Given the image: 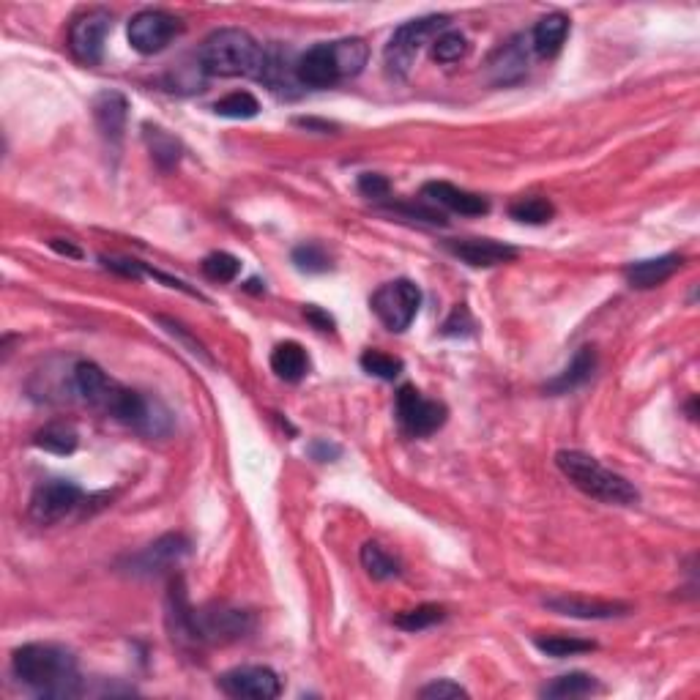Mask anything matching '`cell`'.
Wrapping results in <instances>:
<instances>
[{
	"label": "cell",
	"mask_w": 700,
	"mask_h": 700,
	"mask_svg": "<svg viewBox=\"0 0 700 700\" xmlns=\"http://www.w3.org/2000/svg\"><path fill=\"white\" fill-rule=\"evenodd\" d=\"M167 624L173 638L189 640V643H225V640L244 638L252 629V616L227 605H208V608H192L186 599L184 583L173 580L170 597H167Z\"/></svg>",
	"instance_id": "obj_1"
},
{
	"label": "cell",
	"mask_w": 700,
	"mask_h": 700,
	"mask_svg": "<svg viewBox=\"0 0 700 700\" xmlns=\"http://www.w3.org/2000/svg\"><path fill=\"white\" fill-rule=\"evenodd\" d=\"M14 676L42 698L80 695V670L69 649L55 643H25L11 657Z\"/></svg>",
	"instance_id": "obj_2"
},
{
	"label": "cell",
	"mask_w": 700,
	"mask_h": 700,
	"mask_svg": "<svg viewBox=\"0 0 700 700\" xmlns=\"http://www.w3.org/2000/svg\"><path fill=\"white\" fill-rule=\"evenodd\" d=\"M200 66L211 77H258L266 50L241 28H219L200 47Z\"/></svg>",
	"instance_id": "obj_3"
},
{
	"label": "cell",
	"mask_w": 700,
	"mask_h": 700,
	"mask_svg": "<svg viewBox=\"0 0 700 700\" xmlns=\"http://www.w3.org/2000/svg\"><path fill=\"white\" fill-rule=\"evenodd\" d=\"M556 465L558 471L567 476L580 493H586L588 498H597L602 504L616 506L638 504L640 493L635 490V484L624 479L621 474H616V471L605 468L591 454L577 452V449H564V452L556 454Z\"/></svg>",
	"instance_id": "obj_4"
},
{
	"label": "cell",
	"mask_w": 700,
	"mask_h": 700,
	"mask_svg": "<svg viewBox=\"0 0 700 700\" xmlns=\"http://www.w3.org/2000/svg\"><path fill=\"white\" fill-rule=\"evenodd\" d=\"M449 25V17L443 14H430V17H419V20H411L400 25L394 36L389 39V47H386V66L394 77H405L411 72L416 55L427 42H435L438 33L446 31Z\"/></svg>",
	"instance_id": "obj_5"
},
{
	"label": "cell",
	"mask_w": 700,
	"mask_h": 700,
	"mask_svg": "<svg viewBox=\"0 0 700 700\" xmlns=\"http://www.w3.org/2000/svg\"><path fill=\"white\" fill-rule=\"evenodd\" d=\"M370 307L386 329L400 334L419 315L422 290L411 279H392V282H386V285H381V288L372 293Z\"/></svg>",
	"instance_id": "obj_6"
},
{
	"label": "cell",
	"mask_w": 700,
	"mask_h": 700,
	"mask_svg": "<svg viewBox=\"0 0 700 700\" xmlns=\"http://www.w3.org/2000/svg\"><path fill=\"white\" fill-rule=\"evenodd\" d=\"M394 413H397L402 433L411 435V438H427V435L438 433L443 424H446V416H449L443 402L427 400L413 386H402L400 392H397Z\"/></svg>",
	"instance_id": "obj_7"
},
{
	"label": "cell",
	"mask_w": 700,
	"mask_h": 700,
	"mask_svg": "<svg viewBox=\"0 0 700 700\" xmlns=\"http://www.w3.org/2000/svg\"><path fill=\"white\" fill-rule=\"evenodd\" d=\"M80 501H83V490L77 484L69 479H50L33 490L28 517L36 525H52L66 515H72Z\"/></svg>",
	"instance_id": "obj_8"
},
{
	"label": "cell",
	"mask_w": 700,
	"mask_h": 700,
	"mask_svg": "<svg viewBox=\"0 0 700 700\" xmlns=\"http://www.w3.org/2000/svg\"><path fill=\"white\" fill-rule=\"evenodd\" d=\"M181 31H184V25L175 14L162 9H148L134 14L132 22H129V44L140 55H156V52L165 50Z\"/></svg>",
	"instance_id": "obj_9"
},
{
	"label": "cell",
	"mask_w": 700,
	"mask_h": 700,
	"mask_svg": "<svg viewBox=\"0 0 700 700\" xmlns=\"http://www.w3.org/2000/svg\"><path fill=\"white\" fill-rule=\"evenodd\" d=\"M110 28H113V17L104 9H91L80 14L69 28V50L74 58L80 63H88V66L102 63L104 42H107Z\"/></svg>",
	"instance_id": "obj_10"
},
{
	"label": "cell",
	"mask_w": 700,
	"mask_h": 700,
	"mask_svg": "<svg viewBox=\"0 0 700 700\" xmlns=\"http://www.w3.org/2000/svg\"><path fill=\"white\" fill-rule=\"evenodd\" d=\"M217 687L230 698H249V700H271L277 698L282 684L279 676L266 665H241L222 673Z\"/></svg>",
	"instance_id": "obj_11"
},
{
	"label": "cell",
	"mask_w": 700,
	"mask_h": 700,
	"mask_svg": "<svg viewBox=\"0 0 700 700\" xmlns=\"http://www.w3.org/2000/svg\"><path fill=\"white\" fill-rule=\"evenodd\" d=\"M296 80L309 88H331V85L340 83L342 72L334 42H320L309 47L296 61Z\"/></svg>",
	"instance_id": "obj_12"
},
{
	"label": "cell",
	"mask_w": 700,
	"mask_h": 700,
	"mask_svg": "<svg viewBox=\"0 0 700 700\" xmlns=\"http://www.w3.org/2000/svg\"><path fill=\"white\" fill-rule=\"evenodd\" d=\"M446 249L452 252L454 258H460L474 268L504 266V263H512L520 255L517 247L495 241V238H457V241H446Z\"/></svg>",
	"instance_id": "obj_13"
},
{
	"label": "cell",
	"mask_w": 700,
	"mask_h": 700,
	"mask_svg": "<svg viewBox=\"0 0 700 700\" xmlns=\"http://www.w3.org/2000/svg\"><path fill=\"white\" fill-rule=\"evenodd\" d=\"M189 539L181 534H167L162 539H156L154 545H148L143 553H137L129 558V567L134 575H159L173 564H178L181 558L189 553Z\"/></svg>",
	"instance_id": "obj_14"
},
{
	"label": "cell",
	"mask_w": 700,
	"mask_h": 700,
	"mask_svg": "<svg viewBox=\"0 0 700 700\" xmlns=\"http://www.w3.org/2000/svg\"><path fill=\"white\" fill-rule=\"evenodd\" d=\"M422 195L430 200V203H438V206L449 208L454 214H463V217H482L490 211V200L476 192H465L460 186L446 184V181H430L424 184Z\"/></svg>",
	"instance_id": "obj_15"
},
{
	"label": "cell",
	"mask_w": 700,
	"mask_h": 700,
	"mask_svg": "<svg viewBox=\"0 0 700 700\" xmlns=\"http://www.w3.org/2000/svg\"><path fill=\"white\" fill-rule=\"evenodd\" d=\"M547 610H553L558 616H572V618H616L627 616L629 605L624 602H608V599H588V597H569V594H558V597H547L542 602Z\"/></svg>",
	"instance_id": "obj_16"
},
{
	"label": "cell",
	"mask_w": 700,
	"mask_h": 700,
	"mask_svg": "<svg viewBox=\"0 0 700 700\" xmlns=\"http://www.w3.org/2000/svg\"><path fill=\"white\" fill-rule=\"evenodd\" d=\"M126 115H129V102L118 91H104L93 99V118L104 140L110 145H121L126 129Z\"/></svg>",
	"instance_id": "obj_17"
},
{
	"label": "cell",
	"mask_w": 700,
	"mask_h": 700,
	"mask_svg": "<svg viewBox=\"0 0 700 700\" xmlns=\"http://www.w3.org/2000/svg\"><path fill=\"white\" fill-rule=\"evenodd\" d=\"M681 263H684V258L670 252V255H659V258L629 263V266L624 268V277H627L629 288L651 290L659 288L662 282H668V279L679 271Z\"/></svg>",
	"instance_id": "obj_18"
},
{
	"label": "cell",
	"mask_w": 700,
	"mask_h": 700,
	"mask_svg": "<svg viewBox=\"0 0 700 700\" xmlns=\"http://www.w3.org/2000/svg\"><path fill=\"white\" fill-rule=\"evenodd\" d=\"M569 36V17L561 11H553L534 25L531 33V47L539 58H556L564 50Z\"/></svg>",
	"instance_id": "obj_19"
},
{
	"label": "cell",
	"mask_w": 700,
	"mask_h": 700,
	"mask_svg": "<svg viewBox=\"0 0 700 700\" xmlns=\"http://www.w3.org/2000/svg\"><path fill=\"white\" fill-rule=\"evenodd\" d=\"M597 370V353L594 348H580L575 353V359L569 361V367L561 375H556L553 381H547V392L550 394H567L575 392L577 386H583L591 381V375Z\"/></svg>",
	"instance_id": "obj_20"
},
{
	"label": "cell",
	"mask_w": 700,
	"mask_h": 700,
	"mask_svg": "<svg viewBox=\"0 0 700 700\" xmlns=\"http://www.w3.org/2000/svg\"><path fill=\"white\" fill-rule=\"evenodd\" d=\"M271 370L277 372V378L282 381L299 383L309 372L307 350L301 348L299 342H279L277 348L271 350Z\"/></svg>",
	"instance_id": "obj_21"
},
{
	"label": "cell",
	"mask_w": 700,
	"mask_h": 700,
	"mask_svg": "<svg viewBox=\"0 0 700 700\" xmlns=\"http://www.w3.org/2000/svg\"><path fill=\"white\" fill-rule=\"evenodd\" d=\"M143 137H145V143H148V151H151V156H154V162L162 167V170H170V167H175L178 162H181L184 148H181V143L175 140L173 134L165 132L162 126L145 124Z\"/></svg>",
	"instance_id": "obj_22"
},
{
	"label": "cell",
	"mask_w": 700,
	"mask_h": 700,
	"mask_svg": "<svg viewBox=\"0 0 700 700\" xmlns=\"http://www.w3.org/2000/svg\"><path fill=\"white\" fill-rule=\"evenodd\" d=\"M33 443H36L39 449H44V452L72 454L74 449H77V443H80V435H77V430H74L72 424L52 422L36 433Z\"/></svg>",
	"instance_id": "obj_23"
},
{
	"label": "cell",
	"mask_w": 700,
	"mask_h": 700,
	"mask_svg": "<svg viewBox=\"0 0 700 700\" xmlns=\"http://www.w3.org/2000/svg\"><path fill=\"white\" fill-rule=\"evenodd\" d=\"M599 684L594 676L588 673H567L558 676L550 684L542 687V698H586L591 692H597Z\"/></svg>",
	"instance_id": "obj_24"
},
{
	"label": "cell",
	"mask_w": 700,
	"mask_h": 700,
	"mask_svg": "<svg viewBox=\"0 0 700 700\" xmlns=\"http://www.w3.org/2000/svg\"><path fill=\"white\" fill-rule=\"evenodd\" d=\"M361 567L367 569V575L372 580H392V577H400V561L394 556H389L378 542H364L361 545Z\"/></svg>",
	"instance_id": "obj_25"
},
{
	"label": "cell",
	"mask_w": 700,
	"mask_h": 700,
	"mask_svg": "<svg viewBox=\"0 0 700 700\" xmlns=\"http://www.w3.org/2000/svg\"><path fill=\"white\" fill-rule=\"evenodd\" d=\"M509 217L523 222V225H545V222L556 217V208H553V203L547 197L528 195L520 197V200H515L509 206Z\"/></svg>",
	"instance_id": "obj_26"
},
{
	"label": "cell",
	"mask_w": 700,
	"mask_h": 700,
	"mask_svg": "<svg viewBox=\"0 0 700 700\" xmlns=\"http://www.w3.org/2000/svg\"><path fill=\"white\" fill-rule=\"evenodd\" d=\"M334 50H337V61H340L342 80L364 72V66L370 61V47L364 39H342V42H334Z\"/></svg>",
	"instance_id": "obj_27"
},
{
	"label": "cell",
	"mask_w": 700,
	"mask_h": 700,
	"mask_svg": "<svg viewBox=\"0 0 700 700\" xmlns=\"http://www.w3.org/2000/svg\"><path fill=\"white\" fill-rule=\"evenodd\" d=\"M536 649L547 654V657H575V654H586V651L597 649V643L583 638H572V635H547V638H536Z\"/></svg>",
	"instance_id": "obj_28"
},
{
	"label": "cell",
	"mask_w": 700,
	"mask_h": 700,
	"mask_svg": "<svg viewBox=\"0 0 700 700\" xmlns=\"http://www.w3.org/2000/svg\"><path fill=\"white\" fill-rule=\"evenodd\" d=\"M446 618V610L441 605H419V608L402 610L394 616V624L405 632H422V629H430L435 624H441Z\"/></svg>",
	"instance_id": "obj_29"
},
{
	"label": "cell",
	"mask_w": 700,
	"mask_h": 700,
	"mask_svg": "<svg viewBox=\"0 0 700 700\" xmlns=\"http://www.w3.org/2000/svg\"><path fill=\"white\" fill-rule=\"evenodd\" d=\"M214 113L222 115V118L247 121V118H255V115L260 113V102L249 91L227 93L225 99H219V102L214 104Z\"/></svg>",
	"instance_id": "obj_30"
},
{
	"label": "cell",
	"mask_w": 700,
	"mask_h": 700,
	"mask_svg": "<svg viewBox=\"0 0 700 700\" xmlns=\"http://www.w3.org/2000/svg\"><path fill=\"white\" fill-rule=\"evenodd\" d=\"M468 55V39L460 31L438 33L433 42V58L438 63H457Z\"/></svg>",
	"instance_id": "obj_31"
},
{
	"label": "cell",
	"mask_w": 700,
	"mask_h": 700,
	"mask_svg": "<svg viewBox=\"0 0 700 700\" xmlns=\"http://www.w3.org/2000/svg\"><path fill=\"white\" fill-rule=\"evenodd\" d=\"M293 266L304 271V274H323V271L331 268V258L320 244L307 241V244H299V247L293 249Z\"/></svg>",
	"instance_id": "obj_32"
},
{
	"label": "cell",
	"mask_w": 700,
	"mask_h": 700,
	"mask_svg": "<svg viewBox=\"0 0 700 700\" xmlns=\"http://www.w3.org/2000/svg\"><path fill=\"white\" fill-rule=\"evenodd\" d=\"M203 274L211 282H233L241 274V260L230 252H211L203 258Z\"/></svg>",
	"instance_id": "obj_33"
},
{
	"label": "cell",
	"mask_w": 700,
	"mask_h": 700,
	"mask_svg": "<svg viewBox=\"0 0 700 700\" xmlns=\"http://www.w3.org/2000/svg\"><path fill=\"white\" fill-rule=\"evenodd\" d=\"M361 370L381 378V381H394L402 372V361L389 356V353H381V350H364L361 353Z\"/></svg>",
	"instance_id": "obj_34"
},
{
	"label": "cell",
	"mask_w": 700,
	"mask_h": 700,
	"mask_svg": "<svg viewBox=\"0 0 700 700\" xmlns=\"http://www.w3.org/2000/svg\"><path fill=\"white\" fill-rule=\"evenodd\" d=\"M512 69H515V77H523L525 55L517 42H512L501 52V63H495V72H498V80H501V83H509V72H512Z\"/></svg>",
	"instance_id": "obj_35"
},
{
	"label": "cell",
	"mask_w": 700,
	"mask_h": 700,
	"mask_svg": "<svg viewBox=\"0 0 700 700\" xmlns=\"http://www.w3.org/2000/svg\"><path fill=\"white\" fill-rule=\"evenodd\" d=\"M419 698L427 700H454V698H468V690L463 684H457L452 679H435L433 684H427L419 690Z\"/></svg>",
	"instance_id": "obj_36"
},
{
	"label": "cell",
	"mask_w": 700,
	"mask_h": 700,
	"mask_svg": "<svg viewBox=\"0 0 700 700\" xmlns=\"http://www.w3.org/2000/svg\"><path fill=\"white\" fill-rule=\"evenodd\" d=\"M359 189L364 197H372V200H381V197L389 195V181L378 173H364L359 178Z\"/></svg>",
	"instance_id": "obj_37"
},
{
	"label": "cell",
	"mask_w": 700,
	"mask_h": 700,
	"mask_svg": "<svg viewBox=\"0 0 700 700\" xmlns=\"http://www.w3.org/2000/svg\"><path fill=\"white\" fill-rule=\"evenodd\" d=\"M471 329H474V323H471V315H468L465 307L454 309L452 318L443 323V334L446 337H460V334H468Z\"/></svg>",
	"instance_id": "obj_38"
},
{
	"label": "cell",
	"mask_w": 700,
	"mask_h": 700,
	"mask_svg": "<svg viewBox=\"0 0 700 700\" xmlns=\"http://www.w3.org/2000/svg\"><path fill=\"white\" fill-rule=\"evenodd\" d=\"M304 318L318 331H334V318H331L326 309L315 307V304H307V307H304Z\"/></svg>",
	"instance_id": "obj_39"
},
{
	"label": "cell",
	"mask_w": 700,
	"mask_h": 700,
	"mask_svg": "<svg viewBox=\"0 0 700 700\" xmlns=\"http://www.w3.org/2000/svg\"><path fill=\"white\" fill-rule=\"evenodd\" d=\"M50 247L55 249L58 255H66V258H74V260L83 258V252H80V249L74 247V244H69V241H63V238H52Z\"/></svg>",
	"instance_id": "obj_40"
},
{
	"label": "cell",
	"mask_w": 700,
	"mask_h": 700,
	"mask_svg": "<svg viewBox=\"0 0 700 700\" xmlns=\"http://www.w3.org/2000/svg\"><path fill=\"white\" fill-rule=\"evenodd\" d=\"M312 454L318 457V460H331V457H337L340 454V446H334V443H326V441H318V443H312Z\"/></svg>",
	"instance_id": "obj_41"
}]
</instances>
